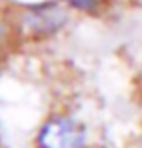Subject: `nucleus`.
<instances>
[{
    "instance_id": "f257e3e1",
    "label": "nucleus",
    "mask_w": 142,
    "mask_h": 148,
    "mask_svg": "<svg viewBox=\"0 0 142 148\" xmlns=\"http://www.w3.org/2000/svg\"><path fill=\"white\" fill-rule=\"evenodd\" d=\"M86 130L70 117H52L40 130V148H83Z\"/></svg>"
},
{
    "instance_id": "f03ea898",
    "label": "nucleus",
    "mask_w": 142,
    "mask_h": 148,
    "mask_svg": "<svg viewBox=\"0 0 142 148\" xmlns=\"http://www.w3.org/2000/svg\"><path fill=\"white\" fill-rule=\"evenodd\" d=\"M63 22H65V14L61 13L59 7L43 5V7H36V9L31 11L27 25L38 33H52L61 27Z\"/></svg>"
},
{
    "instance_id": "7ed1b4c3",
    "label": "nucleus",
    "mask_w": 142,
    "mask_h": 148,
    "mask_svg": "<svg viewBox=\"0 0 142 148\" xmlns=\"http://www.w3.org/2000/svg\"><path fill=\"white\" fill-rule=\"evenodd\" d=\"M72 7H76L79 11H94L97 9V0H67Z\"/></svg>"
},
{
    "instance_id": "20e7f679",
    "label": "nucleus",
    "mask_w": 142,
    "mask_h": 148,
    "mask_svg": "<svg viewBox=\"0 0 142 148\" xmlns=\"http://www.w3.org/2000/svg\"><path fill=\"white\" fill-rule=\"evenodd\" d=\"M2 38H4V25L0 24V42H2Z\"/></svg>"
}]
</instances>
